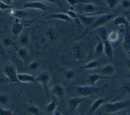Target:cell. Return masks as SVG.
<instances>
[{
    "label": "cell",
    "instance_id": "cell-1",
    "mask_svg": "<svg viewBox=\"0 0 130 115\" xmlns=\"http://www.w3.org/2000/svg\"><path fill=\"white\" fill-rule=\"evenodd\" d=\"M130 107V100L120 101L113 103H106L103 105L102 110L105 114H113Z\"/></svg>",
    "mask_w": 130,
    "mask_h": 115
},
{
    "label": "cell",
    "instance_id": "cell-2",
    "mask_svg": "<svg viewBox=\"0 0 130 115\" xmlns=\"http://www.w3.org/2000/svg\"><path fill=\"white\" fill-rule=\"evenodd\" d=\"M107 87V84L102 86L96 87L95 85H83V86H77L76 89L79 95L83 97H91V95L104 90Z\"/></svg>",
    "mask_w": 130,
    "mask_h": 115
},
{
    "label": "cell",
    "instance_id": "cell-3",
    "mask_svg": "<svg viewBox=\"0 0 130 115\" xmlns=\"http://www.w3.org/2000/svg\"><path fill=\"white\" fill-rule=\"evenodd\" d=\"M117 16V15L112 14V13H108V14L101 15L97 18V19L89 27L87 28V31H90L93 29H95V28L97 29L101 26H104L105 24L110 21L111 20H113Z\"/></svg>",
    "mask_w": 130,
    "mask_h": 115
},
{
    "label": "cell",
    "instance_id": "cell-4",
    "mask_svg": "<svg viewBox=\"0 0 130 115\" xmlns=\"http://www.w3.org/2000/svg\"><path fill=\"white\" fill-rule=\"evenodd\" d=\"M87 54V48L83 43H77L73 45L72 48V55L73 57L75 60L82 61L85 59Z\"/></svg>",
    "mask_w": 130,
    "mask_h": 115
},
{
    "label": "cell",
    "instance_id": "cell-5",
    "mask_svg": "<svg viewBox=\"0 0 130 115\" xmlns=\"http://www.w3.org/2000/svg\"><path fill=\"white\" fill-rule=\"evenodd\" d=\"M51 79V76L50 73L48 72H42L36 77L37 82L40 83L41 85H42L44 90L45 91L46 96H47L48 99L49 97V93H48V83H50Z\"/></svg>",
    "mask_w": 130,
    "mask_h": 115
},
{
    "label": "cell",
    "instance_id": "cell-6",
    "mask_svg": "<svg viewBox=\"0 0 130 115\" xmlns=\"http://www.w3.org/2000/svg\"><path fill=\"white\" fill-rule=\"evenodd\" d=\"M3 73L5 75L6 77L8 78V79L11 83H16L18 82V75L17 73V69L13 64H8L6 65L4 68Z\"/></svg>",
    "mask_w": 130,
    "mask_h": 115
},
{
    "label": "cell",
    "instance_id": "cell-7",
    "mask_svg": "<svg viewBox=\"0 0 130 115\" xmlns=\"http://www.w3.org/2000/svg\"><path fill=\"white\" fill-rule=\"evenodd\" d=\"M114 96V95H111L110 97H100L97 99L96 100H95V101L91 105L90 108L89 110V112H88V115H93L96 110L98 109V108H100L101 105H104L105 103H106V102L109 101L110 99H111V97H113Z\"/></svg>",
    "mask_w": 130,
    "mask_h": 115
},
{
    "label": "cell",
    "instance_id": "cell-8",
    "mask_svg": "<svg viewBox=\"0 0 130 115\" xmlns=\"http://www.w3.org/2000/svg\"><path fill=\"white\" fill-rule=\"evenodd\" d=\"M89 97H72L68 100V105L71 110L74 111L77 109L78 106L85 101L89 99Z\"/></svg>",
    "mask_w": 130,
    "mask_h": 115
},
{
    "label": "cell",
    "instance_id": "cell-9",
    "mask_svg": "<svg viewBox=\"0 0 130 115\" xmlns=\"http://www.w3.org/2000/svg\"><path fill=\"white\" fill-rule=\"evenodd\" d=\"M23 8H29V9H36V10H47V6L45 4L40 2H30L25 3L23 5Z\"/></svg>",
    "mask_w": 130,
    "mask_h": 115
},
{
    "label": "cell",
    "instance_id": "cell-10",
    "mask_svg": "<svg viewBox=\"0 0 130 115\" xmlns=\"http://www.w3.org/2000/svg\"><path fill=\"white\" fill-rule=\"evenodd\" d=\"M78 19H80L81 23L83 24V25L85 26L86 27H89L94 22L97 18L95 16H90L89 15H80V14H78Z\"/></svg>",
    "mask_w": 130,
    "mask_h": 115
},
{
    "label": "cell",
    "instance_id": "cell-11",
    "mask_svg": "<svg viewBox=\"0 0 130 115\" xmlns=\"http://www.w3.org/2000/svg\"><path fill=\"white\" fill-rule=\"evenodd\" d=\"M122 44L125 51L130 52V26L126 27Z\"/></svg>",
    "mask_w": 130,
    "mask_h": 115
},
{
    "label": "cell",
    "instance_id": "cell-12",
    "mask_svg": "<svg viewBox=\"0 0 130 115\" xmlns=\"http://www.w3.org/2000/svg\"><path fill=\"white\" fill-rule=\"evenodd\" d=\"M17 54H18V57L20 58L21 60L24 63H27L28 64H29L30 63L28 62L29 61V53L28 50H26L24 48H21L20 49H18V52H17Z\"/></svg>",
    "mask_w": 130,
    "mask_h": 115
},
{
    "label": "cell",
    "instance_id": "cell-13",
    "mask_svg": "<svg viewBox=\"0 0 130 115\" xmlns=\"http://www.w3.org/2000/svg\"><path fill=\"white\" fill-rule=\"evenodd\" d=\"M18 80L20 82L22 83H35L37 82L36 77H33L32 75H28V74H24V73H20L18 75Z\"/></svg>",
    "mask_w": 130,
    "mask_h": 115
},
{
    "label": "cell",
    "instance_id": "cell-14",
    "mask_svg": "<svg viewBox=\"0 0 130 115\" xmlns=\"http://www.w3.org/2000/svg\"><path fill=\"white\" fill-rule=\"evenodd\" d=\"M59 99L58 97H56L55 96H54L53 97L52 100L51 101V102L46 105V112L51 114H53L55 112V110L58 107V103H59Z\"/></svg>",
    "mask_w": 130,
    "mask_h": 115
},
{
    "label": "cell",
    "instance_id": "cell-15",
    "mask_svg": "<svg viewBox=\"0 0 130 115\" xmlns=\"http://www.w3.org/2000/svg\"><path fill=\"white\" fill-rule=\"evenodd\" d=\"M113 23L115 26H125V27L127 26H130L129 21L123 15H118L117 17L113 20Z\"/></svg>",
    "mask_w": 130,
    "mask_h": 115
},
{
    "label": "cell",
    "instance_id": "cell-16",
    "mask_svg": "<svg viewBox=\"0 0 130 115\" xmlns=\"http://www.w3.org/2000/svg\"><path fill=\"white\" fill-rule=\"evenodd\" d=\"M109 77H107L105 75H98V74H91L88 77V82L91 85H95V83H97L98 81L100 79H108Z\"/></svg>",
    "mask_w": 130,
    "mask_h": 115
},
{
    "label": "cell",
    "instance_id": "cell-17",
    "mask_svg": "<svg viewBox=\"0 0 130 115\" xmlns=\"http://www.w3.org/2000/svg\"><path fill=\"white\" fill-rule=\"evenodd\" d=\"M97 30V33L99 39L100 40H102L104 42L105 41L108 40V36H109V33L107 27L104 26H101V27L98 28L96 29Z\"/></svg>",
    "mask_w": 130,
    "mask_h": 115
},
{
    "label": "cell",
    "instance_id": "cell-18",
    "mask_svg": "<svg viewBox=\"0 0 130 115\" xmlns=\"http://www.w3.org/2000/svg\"><path fill=\"white\" fill-rule=\"evenodd\" d=\"M45 35L50 41H55V40L58 39V33L55 28H47V30H46L45 32Z\"/></svg>",
    "mask_w": 130,
    "mask_h": 115
},
{
    "label": "cell",
    "instance_id": "cell-19",
    "mask_svg": "<svg viewBox=\"0 0 130 115\" xmlns=\"http://www.w3.org/2000/svg\"><path fill=\"white\" fill-rule=\"evenodd\" d=\"M103 53H105V45L103 41L99 39V41H98V43L95 45V49H94L93 55L96 57H99Z\"/></svg>",
    "mask_w": 130,
    "mask_h": 115
},
{
    "label": "cell",
    "instance_id": "cell-20",
    "mask_svg": "<svg viewBox=\"0 0 130 115\" xmlns=\"http://www.w3.org/2000/svg\"><path fill=\"white\" fill-rule=\"evenodd\" d=\"M104 45H105V54L107 56V57L109 59H111L113 56V48L112 45L111 44V42L109 40L104 41Z\"/></svg>",
    "mask_w": 130,
    "mask_h": 115
},
{
    "label": "cell",
    "instance_id": "cell-21",
    "mask_svg": "<svg viewBox=\"0 0 130 115\" xmlns=\"http://www.w3.org/2000/svg\"><path fill=\"white\" fill-rule=\"evenodd\" d=\"M53 93L54 96H55L56 97H58L60 99H62L64 97L66 91L62 85H55V87L53 90Z\"/></svg>",
    "mask_w": 130,
    "mask_h": 115
},
{
    "label": "cell",
    "instance_id": "cell-22",
    "mask_svg": "<svg viewBox=\"0 0 130 115\" xmlns=\"http://www.w3.org/2000/svg\"><path fill=\"white\" fill-rule=\"evenodd\" d=\"M48 17L51 18V19H59V20L64 21H72L73 20L65 13H53V14L48 15Z\"/></svg>",
    "mask_w": 130,
    "mask_h": 115
},
{
    "label": "cell",
    "instance_id": "cell-23",
    "mask_svg": "<svg viewBox=\"0 0 130 115\" xmlns=\"http://www.w3.org/2000/svg\"><path fill=\"white\" fill-rule=\"evenodd\" d=\"M24 28V25L20 23H14L11 28V31L14 36H20V34L22 32Z\"/></svg>",
    "mask_w": 130,
    "mask_h": 115
},
{
    "label": "cell",
    "instance_id": "cell-24",
    "mask_svg": "<svg viewBox=\"0 0 130 115\" xmlns=\"http://www.w3.org/2000/svg\"><path fill=\"white\" fill-rule=\"evenodd\" d=\"M98 66H100V61L98 60H92L86 63L85 65L80 66V68L83 70H92L97 68Z\"/></svg>",
    "mask_w": 130,
    "mask_h": 115
},
{
    "label": "cell",
    "instance_id": "cell-25",
    "mask_svg": "<svg viewBox=\"0 0 130 115\" xmlns=\"http://www.w3.org/2000/svg\"><path fill=\"white\" fill-rule=\"evenodd\" d=\"M115 71V67L112 64H107L105 66H103V68H102V72L105 75V76H107V77H109L111 75H113Z\"/></svg>",
    "mask_w": 130,
    "mask_h": 115
},
{
    "label": "cell",
    "instance_id": "cell-26",
    "mask_svg": "<svg viewBox=\"0 0 130 115\" xmlns=\"http://www.w3.org/2000/svg\"><path fill=\"white\" fill-rule=\"evenodd\" d=\"M83 12L85 13H95L97 10V6L91 3H85L83 6Z\"/></svg>",
    "mask_w": 130,
    "mask_h": 115
},
{
    "label": "cell",
    "instance_id": "cell-27",
    "mask_svg": "<svg viewBox=\"0 0 130 115\" xmlns=\"http://www.w3.org/2000/svg\"><path fill=\"white\" fill-rule=\"evenodd\" d=\"M27 112L30 115H41L40 109L36 105H30L27 108Z\"/></svg>",
    "mask_w": 130,
    "mask_h": 115
},
{
    "label": "cell",
    "instance_id": "cell-28",
    "mask_svg": "<svg viewBox=\"0 0 130 115\" xmlns=\"http://www.w3.org/2000/svg\"><path fill=\"white\" fill-rule=\"evenodd\" d=\"M120 92L125 95H130V81H127L123 83L120 87Z\"/></svg>",
    "mask_w": 130,
    "mask_h": 115
},
{
    "label": "cell",
    "instance_id": "cell-29",
    "mask_svg": "<svg viewBox=\"0 0 130 115\" xmlns=\"http://www.w3.org/2000/svg\"><path fill=\"white\" fill-rule=\"evenodd\" d=\"M119 39V35L116 30H112L110 33H109L108 40L109 42H116Z\"/></svg>",
    "mask_w": 130,
    "mask_h": 115
},
{
    "label": "cell",
    "instance_id": "cell-30",
    "mask_svg": "<svg viewBox=\"0 0 130 115\" xmlns=\"http://www.w3.org/2000/svg\"><path fill=\"white\" fill-rule=\"evenodd\" d=\"M20 42L22 45H27L30 43V37L28 34H22L20 36Z\"/></svg>",
    "mask_w": 130,
    "mask_h": 115
},
{
    "label": "cell",
    "instance_id": "cell-31",
    "mask_svg": "<svg viewBox=\"0 0 130 115\" xmlns=\"http://www.w3.org/2000/svg\"><path fill=\"white\" fill-rule=\"evenodd\" d=\"M3 45L5 48H8L10 46H15L16 45L15 42L13 40H12L10 38H5L4 39V40L2 41Z\"/></svg>",
    "mask_w": 130,
    "mask_h": 115
},
{
    "label": "cell",
    "instance_id": "cell-32",
    "mask_svg": "<svg viewBox=\"0 0 130 115\" xmlns=\"http://www.w3.org/2000/svg\"><path fill=\"white\" fill-rule=\"evenodd\" d=\"M105 2L110 9L115 8L120 4V1L118 0H106Z\"/></svg>",
    "mask_w": 130,
    "mask_h": 115
},
{
    "label": "cell",
    "instance_id": "cell-33",
    "mask_svg": "<svg viewBox=\"0 0 130 115\" xmlns=\"http://www.w3.org/2000/svg\"><path fill=\"white\" fill-rule=\"evenodd\" d=\"M40 63L36 61H30L29 64H28V68L30 70H36L40 68Z\"/></svg>",
    "mask_w": 130,
    "mask_h": 115
},
{
    "label": "cell",
    "instance_id": "cell-34",
    "mask_svg": "<svg viewBox=\"0 0 130 115\" xmlns=\"http://www.w3.org/2000/svg\"><path fill=\"white\" fill-rule=\"evenodd\" d=\"M63 12L65 13V14H67L71 19H77V18L78 19V13H76L75 11L73 10L72 9H71V10H64Z\"/></svg>",
    "mask_w": 130,
    "mask_h": 115
},
{
    "label": "cell",
    "instance_id": "cell-35",
    "mask_svg": "<svg viewBox=\"0 0 130 115\" xmlns=\"http://www.w3.org/2000/svg\"><path fill=\"white\" fill-rule=\"evenodd\" d=\"M14 17L18 18H25L27 17V13L23 10H15Z\"/></svg>",
    "mask_w": 130,
    "mask_h": 115
},
{
    "label": "cell",
    "instance_id": "cell-36",
    "mask_svg": "<svg viewBox=\"0 0 130 115\" xmlns=\"http://www.w3.org/2000/svg\"><path fill=\"white\" fill-rule=\"evenodd\" d=\"M0 115H15L13 112V108L10 109H5L2 107L0 108Z\"/></svg>",
    "mask_w": 130,
    "mask_h": 115
},
{
    "label": "cell",
    "instance_id": "cell-37",
    "mask_svg": "<svg viewBox=\"0 0 130 115\" xmlns=\"http://www.w3.org/2000/svg\"><path fill=\"white\" fill-rule=\"evenodd\" d=\"M10 101V97L7 95H0V103L2 105H6Z\"/></svg>",
    "mask_w": 130,
    "mask_h": 115
},
{
    "label": "cell",
    "instance_id": "cell-38",
    "mask_svg": "<svg viewBox=\"0 0 130 115\" xmlns=\"http://www.w3.org/2000/svg\"><path fill=\"white\" fill-rule=\"evenodd\" d=\"M75 73L71 70H66L65 72V77L68 80H72L73 78L75 77Z\"/></svg>",
    "mask_w": 130,
    "mask_h": 115
},
{
    "label": "cell",
    "instance_id": "cell-39",
    "mask_svg": "<svg viewBox=\"0 0 130 115\" xmlns=\"http://www.w3.org/2000/svg\"><path fill=\"white\" fill-rule=\"evenodd\" d=\"M67 2L71 7H73V6H75L76 4H82V3L85 4V3H87V1H76V0H67Z\"/></svg>",
    "mask_w": 130,
    "mask_h": 115
},
{
    "label": "cell",
    "instance_id": "cell-40",
    "mask_svg": "<svg viewBox=\"0 0 130 115\" xmlns=\"http://www.w3.org/2000/svg\"><path fill=\"white\" fill-rule=\"evenodd\" d=\"M13 8L12 7V6L7 5V4H6L3 2L2 0L0 1V9H1V10H9L10 9H13Z\"/></svg>",
    "mask_w": 130,
    "mask_h": 115
},
{
    "label": "cell",
    "instance_id": "cell-41",
    "mask_svg": "<svg viewBox=\"0 0 130 115\" xmlns=\"http://www.w3.org/2000/svg\"><path fill=\"white\" fill-rule=\"evenodd\" d=\"M122 6L124 9H127L130 8V1H127V0H123L121 1Z\"/></svg>",
    "mask_w": 130,
    "mask_h": 115
},
{
    "label": "cell",
    "instance_id": "cell-42",
    "mask_svg": "<svg viewBox=\"0 0 130 115\" xmlns=\"http://www.w3.org/2000/svg\"><path fill=\"white\" fill-rule=\"evenodd\" d=\"M125 65H126L127 68L130 70V59H129V58L126 59V60H125Z\"/></svg>",
    "mask_w": 130,
    "mask_h": 115
},
{
    "label": "cell",
    "instance_id": "cell-43",
    "mask_svg": "<svg viewBox=\"0 0 130 115\" xmlns=\"http://www.w3.org/2000/svg\"><path fill=\"white\" fill-rule=\"evenodd\" d=\"M3 2L6 4H7V5L11 6V4L13 2V1L12 0H2Z\"/></svg>",
    "mask_w": 130,
    "mask_h": 115
},
{
    "label": "cell",
    "instance_id": "cell-44",
    "mask_svg": "<svg viewBox=\"0 0 130 115\" xmlns=\"http://www.w3.org/2000/svg\"><path fill=\"white\" fill-rule=\"evenodd\" d=\"M53 115H62L60 111H55V112L53 114Z\"/></svg>",
    "mask_w": 130,
    "mask_h": 115
},
{
    "label": "cell",
    "instance_id": "cell-45",
    "mask_svg": "<svg viewBox=\"0 0 130 115\" xmlns=\"http://www.w3.org/2000/svg\"><path fill=\"white\" fill-rule=\"evenodd\" d=\"M127 115H130V111H129V113H128V114H127Z\"/></svg>",
    "mask_w": 130,
    "mask_h": 115
},
{
    "label": "cell",
    "instance_id": "cell-46",
    "mask_svg": "<svg viewBox=\"0 0 130 115\" xmlns=\"http://www.w3.org/2000/svg\"><path fill=\"white\" fill-rule=\"evenodd\" d=\"M76 115H82V114H76Z\"/></svg>",
    "mask_w": 130,
    "mask_h": 115
},
{
    "label": "cell",
    "instance_id": "cell-47",
    "mask_svg": "<svg viewBox=\"0 0 130 115\" xmlns=\"http://www.w3.org/2000/svg\"><path fill=\"white\" fill-rule=\"evenodd\" d=\"M116 115H121V114H116Z\"/></svg>",
    "mask_w": 130,
    "mask_h": 115
}]
</instances>
